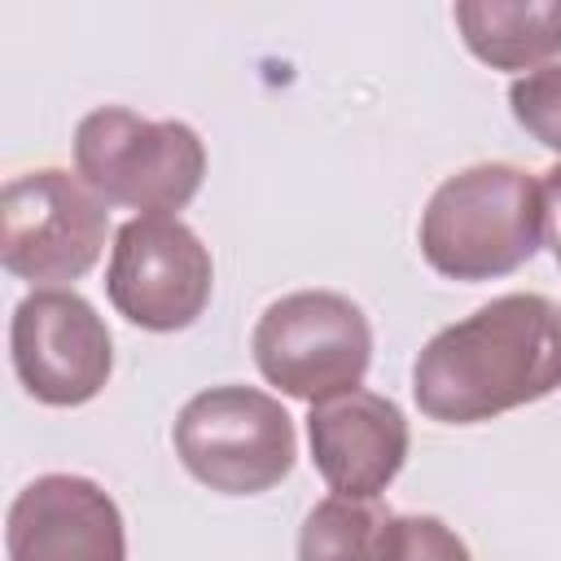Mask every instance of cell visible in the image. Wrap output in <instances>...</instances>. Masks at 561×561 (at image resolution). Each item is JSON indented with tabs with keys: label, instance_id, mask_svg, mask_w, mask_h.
Instances as JSON below:
<instances>
[{
	"label": "cell",
	"instance_id": "2",
	"mask_svg": "<svg viewBox=\"0 0 561 561\" xmlns=\"http://www.w3.org/2000/svg\"><path fill=\"white\" fill-rule=\"evenodd\" d=\"M543 188L513 162H473L447 175L421 215V254L447 280H495L535 259Z\"/></svg>",
	"mask_w": 561,
	"mask_h": 561
},
{
	"label": "cell",
	"instance_id": "7",
	"mask_svg": "<svg viewBox=\"0 0 561 561\" xmlns=\"http://www.w3.org/2000/svg\"><path fill=\"white\" fill-rule=\"evenodd\" d=\"M215 289V263L202 237L175 215H136L118 228L105 294L114 311L149 333L197 324Z\"/></svg>",
	"mask_w": 561,
	"mask_h": 561
},
{
	"label": "cell",
	"instance_id": "3",
	"mask_svg": "<svg viewBox=\"0 0 561 561\" xmlns=\"http://www.w3.org/2000/svg\"><path fill=\"white\" fill-rule=\"evenodd\" d=\"M75 167L101 202L171 215L197 197L206 145L180 118H140L123 105H101L75 127Z\"/></svg>",
	"mask_w": 561,
	"mask_h": 561
},
{
	"label": "cell",
	"instance_id": "12",
	"mask_svg": "<svg viewBox=\"0 0 561 561\" xmlns=\"http://www.w3.org/2000/svg\"><path fill=\"white\" fill-rule=\"evenodd\" d=\"M399 513L381 500L329 495L298 530V561H399Z\"/></svg>",
	"mask_w": 561,
	"mask_h": 561
},
{
	"label": "cell",
	"instance_id": "4",
	"mask_svg": "<svg viewBox=\"0 0 561 561\" xmlns=\"http://www.w3.org/2000/svg\"><path fill=\"white\" fill-rule=\"evenodd\" d=\"M180 465L219 495H263L289 478L298 438L280 399L254 386H210L175 416Z\"/></svg>",
	"mask_w": 561,
	"mask_h": 561
},
{
	"label": "cell",
	"instance_id": "6",
	"mask_svg": "<svg viewBox=\"0 0 561 561\" xmlns=\"http://www.w3.org/2000/svg\"><path fill=\"white\" fill-rule=\"evenodd\" d=\"M105 232V202L61 167L22 171L0 193V263L18 280H79L101 259Z\"/></svg>",
	"mask_w": 561,
	"mask_h": 561
},
{
	"label": "cell",
	"instance_id": "8",
	"mask_svg": "<svg viewBox=\"0 0 561 561\" xmlns=\"http://www.w3.org/2000/svg\"><path fill=\"white\" fill-rule=\"evenodd\" d=\"M9 355L22 390L44 408L96 399L114 373V337L75 289H35L13 307Z\"/></svg>",
	"mask_w": 561,
	"mask_h": 561
},
{
	"label": "cell",
	"instance_id": "15",
	"mask_svg": "<svg viewBox=\"0 0 561 561\" xmlns=\"http://www.w3.org/2000/svg\"><path fill=\"white\" fill-rule=\"evenodd\" d=\"M539 188H543V237H548V250H552L557 272H561V162L543 171Z\"/></svg>",
	"mask_w": 561,
	"mask_h": 561
},
{
	"label": "cell",
	"instance_id": "5",
	"mask_svg": "<svg viewBox=\"0 0 561 561\" xmlns=\"http://www.w3.org/2000/svg\"><path fill=\"white\" fill-rule=\"evenodd\" d=\"M250 351L267 386L302 403H324L364 381L373 364V329L346 294L298 289L259 316Z\"/></svg>",
	"mask_w": 561,
	"mask_h": 561
},
{
	"label": "cell",
	"instance_id": "13",
	"mask_svg": "<svg viewBox=\"0 0 561 561\" xmlns=\"http://www.w3.org/2000/svg\"><path fill=\"white\" fill-rule=\"evenodd\" d=\"M508 110L522 131H530L543 149L561 153V61H548L508 83Z\"/></svg>",
	"mask_w": 561,
	"mask_h": 561
},
{
	"label": "cell",
	"instance_id": "11",
	"mask_svg": "<svg viewBox=\"0 0 561 561\" xmlns=\"http://www.w3.org/2000/svg\"><path fill=\"white\" fill-rule=\"evenodd\" d=\"M465 48L491 70H539L561 53V0H460Z\"/></svg>",
	"mask_w": 561,
	"mask_h": 561
},
{
	"label": "cell",
	"instance_id": "10",
	"mask_svg": "<svg viewBox=\"0 0 561 561\" xmlns=\"http://www.w3.org/2000/svg\"><path fill=\"white\" fill-rule=\"evenodd\" d=\"M311 465L329 482L333 495L377 500L408 460V416L394 399L377 390H346L307 412Z\"/></svg>",
	"mask_w": 561,
	"mask_h": 561
},
{
	"label": "cell",
	"instance_id": "14",
	"mask_svg": "<svg viewBox=\"0 0 561 561\" xmlns=\"http://www.w3.org/2000/svg\"><path fill=\"white\" fill-rule=\"evenodd\" d=\"M399 530H403L399 561H473L469 548H465V539L443 517L399 513Z\"/></svg>",
	"mask_w": 561,
	"mask_h": 561
},
{
	"label": "cell",
	"instance_id": "1",
	"mask_svg": "<svg viewBox=\"0 0 561 561\" xmlns=\"http://www.w3.org/2000/svg\"><path fill=\"white\" fill-rule=\"evenodd\" d=\"M561 386V302L504 294L438 329L416 364L412 394L430 421L482 425L539 403Z\"/></svg>",
	"mask_w": 561,
	"mask_h": 561
},
{
	"label": "cell",
	"instance_id": "9",
	"mask_svg": "<svg viewBox=\"0 0 561 561\" xmlns=\"http://www.w3.org/2000/svg\"><path fill=\"white\" fill-rule=\"evenodd\" d=\"M9 561H127L123 513L79 473H44L9 504Z\"/></svg>",
	"mask_w": 561,
	"mask_h": 561
}]
</instances>
